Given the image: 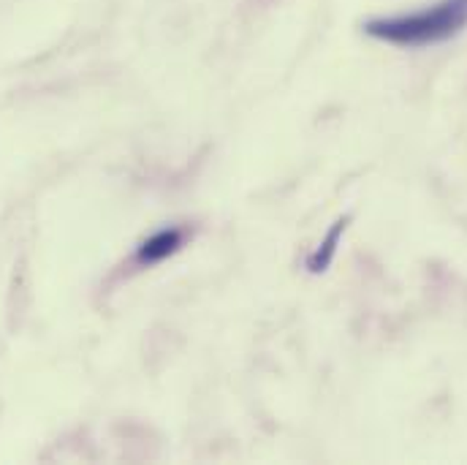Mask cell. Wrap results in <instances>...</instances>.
<instances>
[{"instance_id": "6da1fadb", "label": "cell", "mask_w": 467, "mask_h": 465, "mask_svg": "<svg viewBox=\"0 0 467 465\" xmlns=\"http://www.w3.org/2000/svg\"><path fill=\"white\" fill-rule=\"evenodd\" d=\"M465 27L467 0H441L413 14L369 19L364 33L394 47H430L460 36Z\"/></svg>"}, {"instance_id": "7a4b0ae2", "label": "cell", "mask_w": 467, "mask_h": 465, "mask_svg": "<svg viewBox=\"0 0 467 465\" xmlns=\"http://www.w3.org/2000/svg\"><path fill=\"white\" fill-rule=\"evenodd\" d=\"M182 242H185V234L180 229H166V232L152 234L150 239L141 242L136 259H139V264H158V261L174 256L182 248Z\"/></svg>"}, {"instance_id": "3957f363", "label": "cell", "mask_w": 467, "mask_h": 465, "mask_svg": "<svg viewBox=\"0 0 467 465\" xmlns=\"http://www.w3.org/2000/svg\"><path fill=\"white\" fill-rule=\"evenodd\" d=\"M350 224V216L346 218H340V221H335V227L327 232V237L321 239V245L310 253V259H307V269L313 272V275H321V272H327L329 269V264L335 261V253H337V245H340V239H343V234L348 229Z\"/></svg>"}]
</instances>
